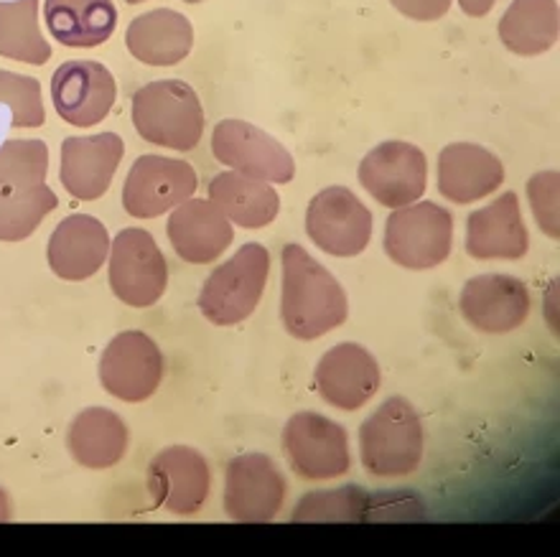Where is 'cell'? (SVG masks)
<instances>
[{
    "label": "cell",
    "instance_id": "obj_1",
    "mask_svg": "<svg viewBox=\"0 0 560 557\" xmlns=\"http://www.w3.org/2000/svg\"><path fill=\"white\" fill-rule=\"evenodd\" d=\"M347 316L349 300L337 277L301 245H285L280 321L288 334L301 342H314L339 329Z\"/></svg>",
    "mask_w": 560,
    "mask_h": 557
},
{
    "label": "cell",
    "instance_id": "obj_2",
    "mask_svg": "<svg viewBox=\"0 0 560 557\" xmlns=\"http://www.w3.org/2000/svg\"><path fill=\"white\" fill-rule=\"evenodd\" d=\"M133 126L145 143L168 151H194L205 133V110L189 84L159 80L133 97Z\"/></svg>",
    "mask_w": 560,
    "mask_h": 557
},
{
    "label": "cell",
    "instance_id": "obj_3",
    "mask_svg": "<svg viewBox=\"0 0 560 557\" xmlns=\"http://www.w3.org/2000/svg\"><path fill=\"white\" fill-rule=\"evenodd\" d=\"M423 423L406 398H390L360 428L362 466L372 476H408L423 459Z\"/></svg>",
    "mask_w": 560,
    "mask_h": 557
},
{
    "label": "cell",
    "instance_id": "obj_4",
    "mask_svg": "<svg viewBox=\"0 0 560 557\" xmlns=\"http://www.w3.org/2000/svg\"><path fill=\"white\" fill-rule=\"evenodd\" d=\"M270 252L266 245L247 242L228 262L217 265L199 293V311L214 327H235L250 319L266 293Z\"/></svg>",
    "mask_w": 560,
    "mask_h": 557
},
{
    "label": "cell",
    "instance_id": "obj_5",
    "mask_svg": "<svg viewBox=\"0 0 560 557\" xmlns=\"http://www.w3.org/2000/svg\"><path fill=\"white\" fill-rule=\"evenodd\" d=\"M454 250V216L433 201L400 206L385 222V252L406 270H431Z\"/></svg>",
    "mask_w": 560,
    "mask_h": 557
},
{
    "label": "cell",
    "instance_id": "obj_6",
    "mask_svg": "<svg viewBox=\"0 0 560 557\" xmlns=\"http://www.w3.org/2000/svg\"><path fill=\"white\" fill-rule=\"evenodd\" d=\"M110 288L133 308H151L168 285V262L151 232L130 227L110 242Z\"/></svg>",
    "mask_w": 560,
    "mask_h": 557
},
{
    "label": "cell",
    "instance_id": "obj_7",
    "mask_svg": "<svg viewBox=\"0 0 560 557\" xmlns=\"http://www.w3.org/2000/svg\"><path fill=\"white\" fill-rule=\"evenodd\" d=\"M372 212L347 186H329L311 199L306 232L318 250L334 258H357L372 242Z\"/></svg>",
    "mask_w": 560,
    "mask_h": 557
},
{
    "label": "cell",
    "instance_id": "obj_8",
    "mask_svg": "<svg viewBox=\"0 0 560 557\" xmlns=\"http://www.w3.org/2000/svg\"><path fill=\"white\" fill-rule=\"evenodd\" d=\"M283 448L291 469L308 482L339 478L352 469L347 430L326 415L295 413L285 423Z\"/></svg>",
    "mask_w": 560,
    "mask_h": 557
},
{
    "label": "cell",
    "instance_id": "obj_9",
    "mask_svg": "<svg viewBox=\"0 0 560 557\" xmlns=\"http://www.w3.org/2000/svg\"><path fill=\"white\" fill-rule=\"evenodd\" d=\"M212 153L220 164L268 183H291L295 161L291 151L266 130L245 120L217 122Z\"/></svg>",
    "mask_w": 560,
    "mask_h": 557
},
{
    "label": "cell",
    "instance_id": "obj_10",
    "mask_svg": "<svg viewBox=\"0 0 560 557\" xmlns=\"http://www.w3.org/2000/svg\"><path fill=\"white\" fill-rule=\"evenodd\" d=\"M288 491L285 476L270 455L245 453L228 463L224 509L230 520L262 524L276 520Z\"/></svg>",
    "mask_w": 560,
    "mask_h": 557
},
{
    "label": "cell",
    "instance_id": "obj_11",
    "mask_svg": "<svg viewBox=\"0 0 560 557\" xmlns=\"http://www.w3.org/2000/svg\"><path fill=\"white\" fill-rule=\"evenodd\" d=\"M360 183L387 209L416 204L428 186L425 153L406 141L380 143L362 158Z\"/></svg>",
    "mask_w": 560,
    "mask_h": 557
},
{
    "label": "cell",
    "instance_id": "obj_12",
    "mask_svg": "<svg viewBox=\"0 0 560 557\" xmlns=\"http://www.w3.org/2000/svg\"><path fill=\"white\" fill-rule=\"evenodd\" d=\"M197 171L178 158L140 156L122 186V206L136 220H155L197 191Z\"/></svg>",
    "mask_w": 560,
    "mask_h": 557
},
{
    "label": "cell",
    "instance_id": "obj_13",
    "mask_svg": "<svg viewBox=\"0 0 560 557\" xmlns=\"http://www.w3.org/2000/svg\"><path fill=\"white\" fill-rule=\"evenodd\" d=\"M115 97V76L100 61H65L51 76L54 110L74 128H92L103 122L113 110Z\"/></svg>",
    "mask_w": 560,
    "mask_h": 557
},
{
    "label": "cell",
    "instance_id": "obj_14",
    "mask_svg": "<svg viewBox=\"0 0 560 557\" xmlns=\"http://www.w3.org/2000/svg\"><path fill=\"white\" fill-rule=\"evenodd\" d=\"M163 354L143 331H122L100 359V382L113 398L143 402L161 387Z\"/></svg>",
    "mask_w": 560,
    "mask_h": 557
},
{
    "label": "cell",
    "instance_id": "obj_15",
    "mask_svg": "<svg viewBox=\"0 0 560 557\" xmlns=\"http://www.w3.org/2000/svg\"><path fill=\"white\" fill-rule=\"evenodd\" d=\"M212 489V471L205 455L194 448L171 446L155 453L148 466V491L153 507L168 509L171 514H197Z\"/></svg>",
    "mask_w": 560,
    "mask_h": 557
},
{
    "label": "cell",
    "instance_id": "obj_16",
    "mask_svg": "<svg viewBox=\"0 0 560 557\" xmlns=\"http://www.w3.org/2000/svg\"><path fill=\"white\" fill-rule=\"evenodd\" d=\"M458 306L469 327L481 334H510L527 321L533 298L520 277L487 273L466 281Z\"/></svg>",
    "mask_w": 560,
    "mask_h": 557
},
{
    "label": "cell",
    "instance_id": "obj_17",
    "mask_svg": "<svg viewBox=\"0 0 560 557\" xmlns=\"http://www.w3.org/2000/svg\"><path fill=\"white\" fill-rule=\"evenodd\" d=\"M122 153H126V143L115 133L67 138L61 143L59 181L69 197L95 201L110 189Z\"/></svg>",
    "mask_w": 560,
    "mask_h": 557
},
{
    "label": "cell",
    "instance_id": "obj_18",
    "mask_svg": "<svg viewBox=\"0 0 560 557\" xmlns=\"http://www.w3.org/2000/svg\"><path fill=\"white\" fill-rule=\"evenodd\" d=\"M316 390L331 407L354 413L375 398L383 382L380 365L360 344H337L318 359Z\"/></svg>",
    "mask_w": 560,
    "mask_h": 557
},
{
    "label": "cell",
    "instance_id": "obj_19",
    "mask_svg": "<svg viewBox=\"0 0 560 557\" xmlns=\"http://www.w3.org/2000/svg\"><path fill=\"white\" fill-rule=\"evenodd\" d=\"M110 254V235L107 227L90 214H69L51 232L46 260L54 275L61 281H88L105 265Z\"/></svg>",
    "mask_w": 560,
    "mask_h": 557
},
{
    "label": "cell",
    "instance_id": "obj_20",
    "mask_svg": "<svg viewBox=\"0 0 560 557\" xmlns=\"http://www.w3.org/2000/svg\"><path fill=\"white\" fill-rule=\"evenodd\" d=\"M530 250V235L515 191L481 206L466 220V252L474 260H520Z\"/></svg>",
    "mask_w": 560,
    "mask_h": 557
},
{
    "label": "cell",
    "instance_id": "obj_21",
    "mask_svg": "<svg viewBox=\"0 0 560 557\" xmlns=\"http://www.w3.org/2000/svg\"><path fill=\"white\" fill-rule=\"evenodd\" d=\"M166 232L178 258L191 265H209L220 260L235 239L232 222L205 199H186L184 204L171 209Z\"/></svg>",
    "mask_w": 560,
    "mask_h": 557
},
{
    "label": "cell",
    "instance_id": "obj_22",
    "mask_svg": "<svg viewBox=\"0 0 560 557\" xmlns=\"http://www.w3.org/2000/svg\"><path fill=\"white\" fill-rule=\"evenodd\" d=\"M502 183V161L477 143H451L439 153V191L451 204H474Z\"/></svg>",
    "mask_w": 560,
    "mask_h": 557
},
{
    "label": "cell",
    "instance_id": "obj_23",
    "mask_svg": "<svg viewBox=\"0 0 560 557\" xmlns=\"http://www.w3.org/2000/svg\"><path fill=\"white\" fill-rule=\"evenodd\" d=\"M128 51L148 67H174L189 57L194 28L184 13L155 8L133 19L126 34Z\"/></svg>",
    "mask_w": 560,
    "mask_h": 557
},
{
    "label": "cell",
    "instance_id": "obj_24",
    "mask_svg": "<svg viewBox=\"0 0 560 557\" xmlns=\"http://www.w3.org/2000/svg\"><path fill=\"white\" fill-rule=\"evenodd\" d=\"M128 425L107 407H88L74 417L67 432V448L84 469L105 471L128 453Z\"/></svg>",
    "mask_w": 560,
    "mask_h": 557
},
{
    "label": "cell",
    "instance_id": "obj_25",
    "mask_svg": "<svg viewBox=\"0 0 560 557\" xmlns=\"http://www.w3.org/2000/svg\"><path fill=\"white\" fill-rule=\"evenodd\" d=\"M44 19L61 46L95 49L118 26V8L113 0H46Z\"/></svg>",
    "mask_w": 560,
    "mask_h": 557
},
{
    "label": "cell",
    "instance_id": "obj_26",
    "mask_svg": "<svg viewBox=\"0 0 560 557\" xmlns=\"http://www.w3.org/2000/svg\"><path fill=\"white\" fill-rule=\"evenodd\" d=\"M209 201L243 229H262L280 212V197L268 181L240 171H224L209 183Z\"/></svg>",
    "mask_w": 560,
    "mask_h": 557
},
{
    "label": "cell",
    "instance_id": "obj_27",
    "mask_svg": "<svg viewBox=\"0 0 560 557\" xmlns=\"http://www.w3.org/2000/svg\"><path fill=\"white\" fill-rule=\"evenodd\" d=\"M558 0H512L500 21V38L517 57H538L558 44Z\"/></svg>",
    "mask_w": 560,
    "mask_h": 557
},
{
    "label": "cell",
    "instance_id": "obj_28",
    "mask_svg": "<svg viewBox=\"0 0 560 557\" xmlns=\"http://www.w3.org/2000/svg\"><path fill=\"white\" fill-rule=\"evenodd\" d=\"M0 57L34 67L51 59L38 23V0H0Z\"/></svg>",
    "mask_w": 560,
    "mask_h": 557
},
{
    "label": "cell",
    "instance_id": "obj_29",
    "mask_svg": "<svg viewBox=\"0 0 560 557\" xmlns=\"http://www.w3.org/2000/svg\"><path fill=\"white\" fill-rule=\"evenodd\" d=\"M57 206V193L46 183L23 191H0V242L31 237Z\"/></svg>",
    "mask_w": 560,
    "mask_h": 557
},
{
    "label": "cell",
    "instance_id": "obj_30",
    "mask_svg": "<svg viewBox=\"0 0 560 557\" xmlns=\"http://www.w3.org/2000/svg\"><path fill=\"white\" fill-rule=\"evenodd\" d=\"M370 494L360 486H339L334 491H311L299 499L293 522H368L375 520Z\"/></svg>",
    "mask_w": 560,
    "mask_h": 557
},
{
    "label": "cell",
    "instance_id": "obj_31",
    "mask_svg": "<svg viewBox=\"0 0 560 557\" xmlns=\"http://www.w3.org/2000/svg\"><path fill=\"white\" fill-rule=\"evenodd\" d=\"M49 149L44 141H5L0 145V191H23L46 183Z\"/></svg>",
    "mask_w": 560,
    "mask_h": 557
},
{
    "label": "cell",
    "instance_id": "obj_32",
    "mask_svg": "<svg viewBox=\"0 0 560 557\" xmlns=\"http://www.w3.org/2000/svg\"><path fill=\"white\" fill-rule=\"evenodd\" d=\"M0 105L11 110V128L15 130L42 128L46 122L42 84L34 76L0 69Z\"/></svg>",
    "mask_w": 560,
    "mask_h": 557
},
{
    "label": "cell",
    "instance_id": "obj_33",
    "mask_svg": "<svg viewBox=\"0 0 560 557\" xmlns=\"http://www.w3.org/2000/svg\"><path fill=\"white\" fill-rule=\"evenodd\" d=\"M558 191H560V176L558 171H540L527 181V197H530V206L535 214V222L546 232L550 239L560 237V220H558Z\"/></svg>",
    "mask_w": 560,
    "mask_h": 557
},
{
    "label": "cell",
    "instance_id": "obj_34",
    "mask_svg": "<svg viewBox=\"0 0 560 557\" xmlns=\"http://www.w3.org/2000/svg\"><path fill=\"white\" fill-rule=\"evenodd\" d=\"M395 11H400L410 21L431 23L443 19L454 5V0H390Z\"/></svg>",
    "mask_w": 560,
    "mask_h": 557
},
{
    "label": "cell",
    "instance_id": "obj_35",
    "mask_svg": "<svg viewBox=\"0 0 560 557\" xmlns=\"http://www.w3.org/2000/svg\"><path fill=\"white\" fill-rule=\"evenodd\" d=\"M462 11L471 19H485V15L497 5V0H458Z\"/></svg>",
    "mask_w": 560,
    "mask_h": 557
},
{
    "label": "cell",
    "instance_id": "obj_36",
    "mask_svg": "<svg viewBox=\"0 0 560 557\" xmlns=\"http://www.w3.org/2000/svg\"><path fill=\"white\" fill-rule=\"evenodd\" d=\"M11 499H8V494L0 489V522H11Z\"/></svg>",
    "mask_w": 560,
    "mask_h": 557
},
{
    "label": "cell",
    "instance_id": "obj_37",
    "mask_svg": "<svg viewBox=\"0 0 560 557\" xmlns=\"http://www.w3.org/2000/svg\"><path fill=\"white\" fill-rule=\"evenodd\" d=\"M126 3H130V5H138V3H143V0H126Z\"/></svg>",
    "mask_w": 560,
    "mask_h": 557
},
{
    "label": "cell",
    "instance_id": "obj_38",
    "mask_svg": "<svg viewBox=\"0 0 560 557\" xmlns=\"http://www.w3.org/2000/svg\"><path fill=\"white\" fill-rule=\"evenodd\" d=\"M184 3H205V0H184Z\"/></svg>",
    "mask_w": 560,
    "mask_h": 557
}]
</instances>
